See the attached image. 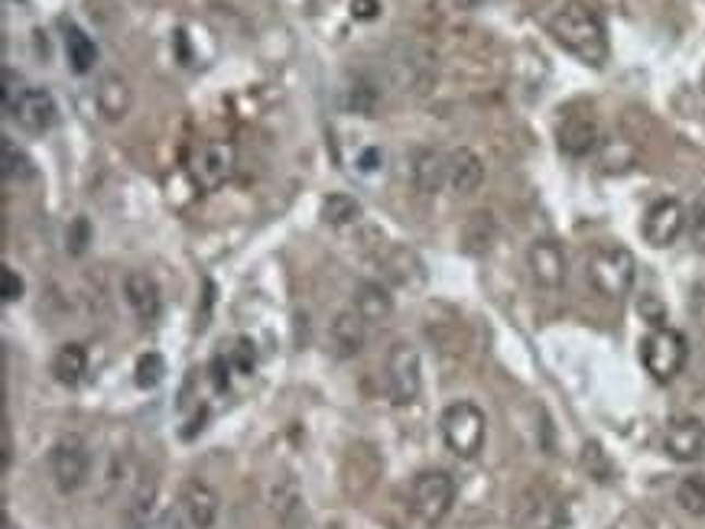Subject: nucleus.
Listing matches in <instances>:
<instances>
[{"label": "nucleus", "mask_w": 705, "mask_h": 529, "mask_svg": "<svg viewBox=\"0 0 705 529\" xmlns=\"http://www.w3.org/2000/svg\"><path fill=\"white\" fill-rule=\"evenodd\" d=\"M664 448L673 461L693 465L705 455V425L696 416H680L664 432Z\"/></svg>", "instance_id": "11"}, {"label": "nucleus", "mask_w": 705, "mask_h": 529, "mask_svg": "<svg viewBox=\"0 0 705 529\" xmlns=\"http://www.w3.org/2000/svg\"><path fill=\"white\" fill-rule=\"evenodd\" d=\"M351 309H358V315H361L368 325H378V322H387V318H391L394 299H391V292H387L381 282H361L358 292H355V305H351Z\"/></svg>", "instance_id": "22"}, {"label": "nucleus", "mask_w": 705, "mask_h": 529, "mask_svg": "<svg viewBox=\"0 0 705 529\" xmlns=\"http://www.w3.org/2000/svg\"><path fill=\"white\" fill-rule=\"evenodd\" d=\"M455 504V481L445 471H420L410 484V510L426 527H435L449 517Z\"/></svg>", "instance_id": "6"}, {"label": "nucleus", "mask_w": 705, "mask_h": 529, "mask_svg": "<svg viewBox=\"0 0 705 529\" xmlns=\"http://www.w3.org/2000/svg\"><path fill=\"white\" fill-rule=\"evenodd\" d=\"M686 235L696 251H705V189L696 195L693 208L686 212Z\"/></svg>", "instance_id": "31"}, {"label": "nucleus", "mask_w": 705, "mask_h": 529, "mask_svg": "<svg viewBox=\"0 0 705 529\" xmlns=\"http://www.w3.org/2000/svg\"><path fill=\"white\" fill-rule=\"evenodd\" d=\"M686 358H690V345L686 338L677 332V328H654L644 341H641V361L647 368V374L657 381V384H670L680 377V371L686 368Z\"/></svg>", "instance_id": "4"}, {"label": "nucleus", "mask_w": 705, "mask_h": 529, "mask_svg": "<svg viewBox=\"0 0 705 529\" xmlns=\"http://www.w3.org/2000/svg\"><path fill=\"white\" fill-rule=\"evenodd\" d=\"M228 361H231V368L238 371V374H251L254 371V364H258V351H254V345L248 341V338H238L231 348H228V354H225Z\"/></svg>", "instance_id": "33"}, {"label": "nucleus", "mask_w": 705, "mask_h": 529, "mask_svg": "<svg viewBox=\"0 0 705 529\" xmlns=\"http://www.w3.org/2000/svg\"><path fill=\"white\" fill-rule=\"evenodd\" d=\"M49 474L62 494H75L92 474V452L79 435H65L49 452Z\"/></svg>", "instance_id": "7"}, {"label": "nucleus", "mask_w": 705, "mask_h": 529, "mask_svg": "<svg viewBox=\"0 0 705 529\" xmlns=\"http://www.w3.org/2000/svg\"><path fill=\"white\" fill-rule=\"evenodd\" d=\"M88 244H92V225H88V218H75L65 231V251L72 257H82L88 251Z\"/></svg>", "instance_id": "32"}, {"label": "nucleus", "mask_w": 705, "mask_h": 529, "mask_svg": "<svg viewBox=\"0 0 705 529\" xmlns=\"http://www.w3.org/2000/svg\"><path fill=\"white\" fill-rule=\"evenodd\" d=\"M3 179H7V182H16V185L36 179L33 159H29L13 140H3Z\"/></svg>", "instance_id": "26"}, {"label": "nucleus", "mask_w": 705, "mask_h": 529, "mask_svg": "<svg viewBox=\"0 0 705 529\" xmlns=\"http://www.w3.org/2000/svg\"><path fill=\"white\" fill-rule=\"evenodd\" d=\"M677 504H680L686 514H693V517H703L705 514V478L703 474H690V478H683V481H680V488H677Z\"/></svg>", "instance_id": "27"}, {"label": "nucleus", "mask_w": 705, "mask_h": 529, "mask_svg": "<svg viewBox=\"0 0 705 529\" xmlns=\"http://www.w3.org/2000/svg\"><path fill=\"white\" fill-rule=\"evenodd\" d=\"M179 504H182V514H186L189 527H215V520H218V494L205 481H186L182 491H179Z\"/></svg>", "instance_id": "14"}, {"label": "nucleus", "mask_w": 705, "mask_h": 529, "mask_svg": "<svg viewBox=\"0 0 705 529\" xmlns=\"http://www.w3.org/2000/svg\"><path fill=\"white\" fill-rule=\"evenodd\" d=\"M238 169V146L231 140H205L189 156V176L202 192L222 189Z\"/></svg>", "instance_id": "5"}, {"label": "nucleus", "mask_w": 705, "mask_h": 529, "mask_svg": "<svg viewBox=\"0 0 705 529\" xmlns=\"http://www.w3.org/2000/svg\"><path fill=\"white\" fill-rule=\"evenodd\" d=\"M637 279V261L621 244H605L588 257V282L605 299H624L634 289Z\"/></svg>", "instance_id": "3"}, {"label": "nucleus", "mask_w": 705, "mask_h": 529, "mask_svg": "<svg viewBox=\"0 0 705 529\" xmlns=\"http://www.w3.org/2000/svg\"><path fill=\"white\" fill-rule=\"evenodd\" d=\"M491 238H494V221H491L488 212H478V215L468 221V228H465V251L481 254V251L491 248Z\"/></svg>", "instance_id": "28"}, {"label": "nucleus", "mask_w": 705, "mask_h": 529, "mask_svg": "<svg viewBox=\"0 0 705 529\" xmlns=\"http://www.w3.org/2000/svg\"><path fill=\"white\" fill-rule=\"evenodd\" d=\"M557 143H560L565 156L582 159V156L595 153V146L601 143L598 124L588 115H569V118H563L560 131H557Z\"/></svg>", "instance_id": "16"}, {"label": "nucleus", "mask_w": 705, "mask_h": 529, "mask_svg": "<svg viewBox=\"0 0 705 529\" xmlns=\"http://www.w3.org/2000/svg\"><path fill=\"white\" fill-rule=\"evenodd\" d=\"M138 387L143 390H153V387H159L163 384V377H166V361H163V354H156V351H146L141 361H138Z\"/></svg>", "instance_id": "30"}, {"label": "nucleus", "mask_w": 705, "mask_h": 529, "mask_svg": "<svg viewBox=\"0 0 705 529\" xmlns=\"http://www.w3.org/2000/svg\"><path fill=\"white\" fill-rule=\"evenodd\" d=\"M62 46H65V62L75 75H88L98 62V46L95 39L75 26V23H62Z\"/></svg>", "instance_id": "19"}, {"label": "nucleus", "mask_w": 705, "mask_h": 529, "mask_svg": "<svg viewBox=\"0 0 705 529\" xmlns=\"http://www.w3.org/2000/svg\"><path fill=\"white\" fill-rule=\"evenodd\" d=\"M3 468H10V432L3 429Z\"/></svg>", "instance_id": "40"}, {"label": "nucleus", "mask_w": 705, "mask_h": 529, "mask_svg": "<svg viewBox=\"0 0 705 529\" xmlns=\"http://www.w3.org/2000/svg\"><path fill=\"white\" fill-rule=\"evenodd\" d=\"M26 92H29V88H26L23 75L13 72V69H3V108H7V115H13V108L20 105V98H23Z\"/></svg>", "instance_id": "34"}, {"label": "nucleus", "mask_w": 705, "mask_h": 529, "mask_svg": "<svg viewBox=\"0 0 705 529\" xmlns=\"http://www.w3.org/2000/svg\"><path fill=\"white\" fill-rule=\"evenodd\" d=\"M458 3H462L465 10H478V7H485L488 0H458Z\"/></svg>", "instance_id": "41"}, {"label": "nucleus", "mask_w": 705, "mask_h": 529, "mask_svg": "<svg viewBox=\"0 0 705 529\" xmlns=\"http://www.w3.org/2000/svg\"><path fill=\"white\" fill-rule=\"evenodd\" d=\"M56 115H59L56 98H52L46 88H29V92L20 98V105L13 108L10 118L26 133H46L56 124Z\"/></svg>", "instance_id": "13"}, {"label": "nucleus", "mask_w": 705, "mask_h": 529, "mask_svg": "<svg viewBox=\"0 0 705 529\" xmlns=\"http://www.w3.org/2000/svg\"><path fill=\"white\" fill-rule=\"evenodd\" d=\"M381 455L368 445V442H358V445H351L348 448V455H345V474H342V484H345V494L348 497H365L371 488H374V481H378V474H381Z\"/></svg>", "instance_id": "10"}, {"label": "nucleus", "mask_w": 705, "mask_h": 529, "mask_svg": "<svg viewBox=\"0 0 705 529\" xmlns=\"http://www.w3.org/2000/svg\"><path fill=\"white\" fill-rule=\"evenodd\" d=\"M328 335H332V348L338 358H355V354H361V348L368 341V322L358 315V309H345L332 318Z\"/></svg>", "instance_id": "17"}, {"label": "nucleus", "mask_w": 705, "mask_h": 529, "mask_svg": "<svg viewBox=\"0 0 705 529\" xmlns=\"http://www.w3.org/2000/svg\"><path fill=\"white\" fill-rule=\"evenodd\" d=\"M124 296L131 302V309L138 312L141 322H156L159 318V309H163V296H159V286L153 282V276L146 273H131L124 279Z\"/></svg>", "instance_id": "20"}, {"label": "nucleus", "mask_w": 705, "mask_h": 529, "mask_svg": "<svg viewBox=\"0 0 705 529\" xmlns=\"http://www.w3.org/2000/svg\"><path fill=\"white\" fill-rule=\"evenodd\" d=\"M384 166V149H378V146H368L361 156H358V169L361 172H378Z\"/></svg>", "instance_id": "38"}, {"label": "nucleus", "mask_w": 705, "mask_h": 529, "mask_svg": "<svg viewBox=\"0 0 705 529\" xmlns=\"http://www.w3.org/2000/svg\"><path fill=\"white\" fill-rule=\"evenodd\" d=\"M547 29L553 33V39L569 49L578 62L601 69L608 62V33L605 23L598 20V13L582 3V0H557L547 7L543 13Z\"/></svg>", "instance_id": "1"}, {"label": "nucleus", "mask_w": 705, "mask_h": 529, "mask_svg": "<svg viewBox=\"0 0 705 529\" xmlns=\"http://www.w3.org/2000/svg\"><path fill=\"white\" fill-rule=\"evenodd\" d=\"M485 182V163L475 149L458 146L449 153V185L458 195H475Z\"/></svg>", "instance_id": "18"}, {"label": "nucleus", "mask_w": 705, "mask_h": 529, "mask_svg": "<svg viewBox=\"0 0 705 529\" xmlns=\"http://www.w3.org/2000/svg\"><path fill=\"white\" fill-rule=\"evenodd\" d=\"M387 387H391V399L397 406H410L420 397L423 364H420V351L410 341L391 345V351H387Z\"/></svg>", "instance_id": "8"}, {"label": "nucleus", "mask_w": 705, "mask_h": 529, "mask_svg": "<svg viewBox=\"0 0 705 529\" xmlns=\"http://www.w3.org/2000/svg\"><path fill=\"white\" fill-rule=\"evenodd\" d=\"M361 202L355 195H345V192H332L322 199V221L332 225V228H348L361 218Z\"/></svg>", "instance_id": "25"}, {"label": "nucleus", "mask_w": 705, "mask_h": 529, "mask_svg": "<svg viewBox=\"0 0 705 529\" xmlns=\"http://www.w3.org/2000/svg\"><path fill=\"white\" fill-rule=\"evenodd\" d=\"M527 266H530L537 286H543V289H563L569 264H565V251L560 241L537 238L530 244V251H527Z\"/></svg>", "instance_id": "12"}, {"label": "nucleus", "mask_w": 705, "mask_h": 529, "mask_svg": "<svg viewBox=\"0 0 705 529\" xmlns=\"http://www.w3.org/2000/svg\"><path fill=\"white\" fill-rule=\"evenodd\" d=\"M439 429H442V442L452 455L458 458H475L481 448H485V435H488V419L485 412L468 402V399H458L452 406H445L442 419H439Z\"/></svg>", "instance_id": "2"}, {"label": "nucleus", "mask_w": 705, "mask_h": 529, "mask_svg": "<svg viewBox=\"0 0 705 529\" xmlns=\"http://www.w3.org/2000/svg\"><path fill=\"white\" fill-rule=\"evenodd\" d=\"M274 514L280 517L283 524H292V514H296V517L302 514V497H299L292 478H286L283 484L274 488Z\"/></svg>", "instance_id": "29"}, {"label": "nucleus", "mask_w": 705, "mask_h": 529, "mask_svg": "<svg viewBox=\"0 0 705 529\" xmlns=\"http://www.w3.org/2000/svg\"><path fill=\"white\" fill-rule=\"evenodd\" d=\"M0 299L3 302H20L23 299V276L13 266L0 269Z\"/></svg>", "instance_id": "35"}, {"label": "nucleus", "mask_w": 705, "mask_h": 529, "mask_svg": "<svg viewBox=\"0 0 705 529\" xmlns=\"http://www.w3.org/2000/svg\"><path fill=\"white\" fill-rule=\"evenodd\" d=\"M88 371V351L79 345V341H69L56 351L52 358V377L62 384V387H79L82 377Z\"/></svg>", "instance_id": "24"}, {"label": "nucleus", "mask_w": 705, "mask_h": 529, "mask_svg": "<svg viewBox=\"0 0 705 529\" xmlns=\"http://www.w3.org/2000/svg\"><path fill=\"white\" fill-rule=\"evenodd\" d=\"M141 529H182V517H179L172 507H166V510L150 514V520H146Z\"/></svg>", "instance_id": "37"}, {"label": "nucleus", "mask_w": 705, "mask_h": 529, "mask_svg": "<svg viewBox=\"0 0 705 529\" xmlns=\"http://www.w3.org/2000/svg\"><path fill=\"white\" fill-rule=\"evenodd\" d=\"M641 231L650 248H670L686 231V208L677 199H657L647 208Z\"/></svg>", "instance_id": "9"}, {"label": "nucleus", "mask_w": 705, "mask_h": 529, "mask_svg": "<svg viewBox=\"0 0 705 529\" xmlns=\"http://www.w3.org/2000/svg\"><path fill=\"white\" fill-rule=\"evenodd\" d=\"M131 101H134V95H131V85H128L124 75L105 72L98 79V85H95V105H98V115L105 121H111V124L124 121L128 111H131Z\"/></svg>", "instance_id": "15"}, {"label": "nucleus", "mask_w": 705, "mask_h": 529, "mask_svg": "<svg viewBox=\"0 0 705 529\" xmlns=\"http://www.w3.org/2000/svg\"><path fill=\"white\" fill-rule=\"evenodd\" d=\"M231 361L225 358V354H215V361H212V368H208V374H212V384H215V390L218 394H225L228 390V384H231Z\"/></svg>", "instance_id": "36"}, {"label": "nucleus", "mask_w": 705, "mask_h": 529, "mask_svg": "<svg viewBox=\"0 0 705 529\" xmlns=\"http://www.w3.org/2000/svg\"><path fill=\"white\" fill-rule=\"evenodd\" d=\"M565 514L553 497H527L517 517V529H563Z\"/></svg>", "instance_id": "23"}, {"label": "nucleus", "mask_w": 705, "mask_h": 529, "mask_svg": "<svg viewBox=\"0 0 705 529\" xmlns=\"http://www.w3.org/2000/svg\"><path fill=\"white\" fill-rule=\"evenodd\" d=\"M445 182H449V156H442L439 149H420L414 159V185L426 195H435Z\"/></svg>", "instance_id": "21"}, {"label": "nucleus", "mask_w": 705, "mask_h": 529, "mask_svg": "<svg viewBox=\"0 0 705 529\" xmlns=\"http://www.w3.org/2000/svg\"><path fill=\"white\" fill-rule=\"evenodd\" d=\"M378 13H381V0H351L355 20H374Z\"/></svg>", "instance_id": "39"}]
</instances>
